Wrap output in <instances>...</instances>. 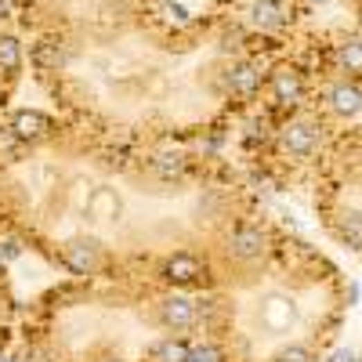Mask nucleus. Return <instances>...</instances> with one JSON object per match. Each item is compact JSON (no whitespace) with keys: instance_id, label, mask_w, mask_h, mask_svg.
Returning <instances> with one entry per match:
<instances>
[{"instance_id":"1","label":"nucleus","mask_w":362,"mask_h":362,"mask_svg":"<svg viewBox=\"0 0 362 362\" xmlns=\"http://www.w3.org/2000/svg\"><path fill=\"white\" fill-rule=\"evenodd\" d=\"M246 225L228 181L73 120L22 116L0 138V232L66 275L203 290Z\"/></svg>"},{"instance_id":"2","label":"nucleus","mask_w":362,"mask_h":362,"mask_svg":"<svg viewBox=\"0 0 362 362\" xmlns=\"http://www.w3.org/2000/svg\"><path fill=\"white\" fill-rule=\"evenodd\" d=\"M269 40L225 0L174 22L163 8L84 37L29 44V69L73 123L127 145L217 131L261 91L254 47Z\"/></svg>"},{"instance_id":"3","label":"nucleus","mask_w":362,"mask_h":362,"mask_svg":"<svg viewBox=\"0 0 362 362\" xmlns=\"http://www.w3.org/2000/svg\"><path fill=\"white\" fill-rule=\"evenodd\" d=\"M15 337V362H192L199 290L66 275L29 301Z\"/></svg>"},{"instance_id":"4","label":"nucleus","mask_w":362,"mask_h":362,"mask_svg":"<svg viewBox=\"0 0 362 362\" xmlns=\"http://www.w3.org/2000/svg\"><path fill=\"white\" fill-rule=\"evenodd\" d=\"M334 269L301 243L228 254L199 290L203 341L214 362H316L337 323Z\"/></svg>"},{"instance_id":"5","label":"nucleus","mask_w":362,"mask_h":362,"mask_svg":"<svg viewBox=\"0 0 362 362\" xmlns=\"http://www.w3.org/2000/svg\"><path fill=\"white\" fill-rule=\"evenodd\" d=\"M11 4L29 44L102 33L138 15L160 11V0H11Z\"/></svg>"},{"instance_id":"6","label":"nucleus","mask_w":362,"mask_h":362,"mask_svg":"<svg viewBox=\"0 0 362 362\" xmlns=\"http://www.w3.org/2000/svg\"><path fill=\"white\" fill-rule=\"evenodd\" d=\"M29 69V40L19 26L11 0H0V105L11 102Z\"/></svg>"},{"instance_id":"7","label":"nucleus","mask_w":362,"mask_h":362,"mask_svg":"<svg viewBox=\"0 0 362 362\" xmlns=\"http://www.w3.org/2000/svg\"><path fill=\"white\" fill-rule=\"evenodd\" d=\"M15 337V293H11V279L4 269V257H0V362H4V352Z\"/></svg>"},{"instance_id":"8","label":"nucleus","mask_w":362,"mask_h":362,"mask_svg":"<svg viewBox=\"0 0 362 362\" xmlns=\"http://www.w3.org/2000/svg\"><path fill=\"white\" fill-rule=\"evenodd\" d=\"M329 102H334L337 113L352 116V113H359V109H362V94H359L355 87H348V84H341V87L329 91Z\"/></svg>"},{"instance_id":"9","label":"nucleus","mask_w":362,"mask_h":362,"mask_svg":"<svg viewBox=\"0 0 362 362\" xmlns=\"http://www.w3.org/2000/svg\"><path fill=\"white\" fill-rule=\"evenodd\" d=\"M334 362H355V359H352V352H337V355H334Z\"/></svg>"}]
</instances>
